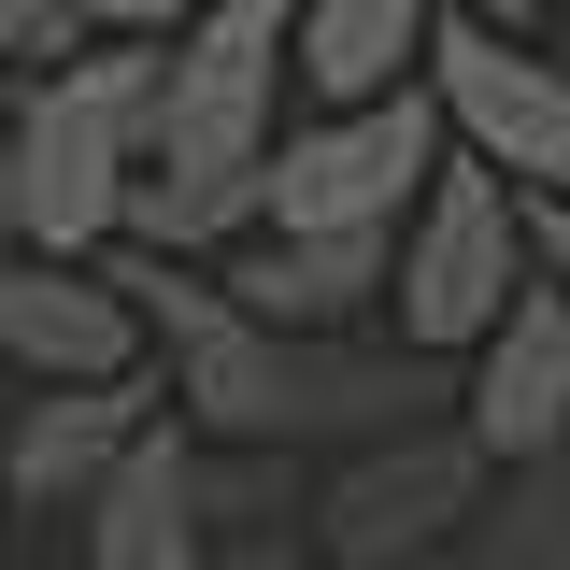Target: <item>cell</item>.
I'll return each mask as SVG.
<instances>
[{
  "label": "cell",
  "mask_w": 570,
  "mask_h": 570,
  "mask_svg": "<svg viewBox=\"0 0 570 570\" xmlns=\"http://www.w3.org/2000/svg\"><path fill=\"white\" fill-rule=\"evenodd\" d=\"M299 100V0H200V29H171L157 71V129H142V228L157 257H243L257 186L285 157Z\"/></svg>",
  "instance_id": "obj_1"
},
{
  "label": "cell",
  "mask_w": 570,
  "mask_h": 570,
  "mask_svg": "<svg viewBox=\"0 0 570 570\" xmlns=\"http://www.w3.org/2000/svg\"><path fill=\"white\" fill-rule=\"evenodd\" d=\"M157 71H171V43H86L14 86V243L29 257H115L142 228Z\"/></svg>",
  "instance_id": "obj_2"
},
{
  "label": "cell",
  "mask_w": 570,
  "mask_h": 570,
  "mask_svg": "<svg viewBox=\"0 0 570 570\" xmlns=\"http://www.w3.org/2000/svg\"><path fill=\"white\" fill-rule=\"evenodd\" d=\"M542 285V243H528V186L485 171V157H442V186L414 200L400 228V299H385V343L442 356V371H471L499 314Z\"/></svg>",
  "instance_id": "obj_3"
},
{
  "label": "cell",
  "mask_w": 570,
  "mask_h": 570,
  "mask_svg": "<svg viewBox=\"0 0 570 570\" xmlns=\"http://www.w3.org/2000/svg\"><path fill=\"white\" fill-rule=\"evenodd\" d=\"M485 485H499V456L456 414L400 428V442H371V456H328V485H314V557L328 570H456Z\"/></svg>",
  "instance_id": "obj_4"
},
{
  "label": "cell",
  "mask_w": 570,
  "mask_h": 570,
  "mask_svg": "<svg viewBox=\"0 0 570 570\" xmlns=\"http://www.w3.org/2000/svg\"><path fill=\"white\" fill-rule=\"evenodd\" d=\"M442 157H456V129H442L428 86H400V100H343V115H299L285 157H272V186H257V228H371V243H400L414 200L442 186Z\"/></svg>",
  "instance_id": "obj_5"
},
{
  "label": "cell",
  "mask_w": 570,
  "mask_h": 570,
  "mask_svg": "<svg viewBox=\"0 0 570 570\" xmlns=\"http://www.w3.org/2000/svg\"><path fill=\"white\" fill-rule=\"evenodd\" d=\"M428 100H442L456 157L513 171L528 200H570V58L513 43V29H485V14H456L442 58H428Z\"/></svg>",
  "instance_id": "obj_6"
},
{
  "label": "cell",
  "mask_w": 570,
  "mask_h": 570,
  "mask_svg": "<svg viewBox=\"0 0 570 570\" xmlns=\"http://www.w3.org/2000/svg\"><path fill=\"white\" fill-rule=\"evenodd\" d=\"M171 428V371H129V385H29L14 428H0V499L14 513H100V485L129 471L142 442Z\"/></svg>",
  "instance_id": "obj_7"
},
{
  "label": "cell",
  "mask_w": 570,
  "mask_h": 570,
  "mask_svg": "<svg viewBox=\"0 0 570 570\" xmlns=\"http://www.w3.org/2000/svg\"><path fill=\"white\" fill-rule=\"evenodd\" d=\"M0 371H29V385H129V371H157V328L115 285V257L0 243Z\"/></svg>",
  "instance_id": "obj_8"
},
{
  "label": "cell",
  "mask_w": 570,
  "mask_h": 570,
  "mask_svg": "<svg viewBox=\"0 0 570 570\" xmlns=\"http://www.w3.org/2000/svg\"><path fill=\"white\" fill-rule=\"evenodd\" d=\"M456 428L485 442L499 471L570 456V285H528L485 343H471V371H456Z\"/></svg>",
  "instance_id": "obj_9"
},
{
  "label": "cell",
  "mask_w": 570,
  "mask_h": 570,
  "mask_svg": "<svg viewBox=\"0 0 570 570\" xmlns=\"http://www.w3.org/2000/svg\"><path fill=\"white\" fill-rule=\"evenodd\" d=\"M214 272H228L243 314H272L299 343H343V328H371V314L400 299V243H371V228H257V243L214 257Z\"/></svg>",
  "instance_id": "obj_10"
},
{
  "label": "cell",
  "mask_w": 570,
  "mask_h": 570,
  "mask_svg": "<svg viewBox=\"0 0 570 570\" xmlns=\"http://www.w3.org/2000/svg\"><path fill=\"white\" fill-rule=\"evenodd\" d=\"M442 29H456V0H299V115L428 86Z\"/></svg>",
  "instance_id": "obj_11"
},
{
  "label": "cell",
  "mask_w": 570,
  "mask_h": 570,
  "mask_svg": "<svg viewBox=\"0 0 570 570\" xmlns=\"http://www.w3.org/2000/svg\"><path fill=\"white\" fill-rule=\"evenodd\" d=\"M456 570H570V456L499 471L485 513H471V542H456Z\"/></svg>",
  "instance_id": "obj_12"
},
{
  "label": "cell",
  "mask_w": 570,
  "mask_h": 570,
  "mask_svg": "<svg viewBox=\"0 0 570 570\" xmlns=\"http://www.w3.org/2000/svg\"><path fill=\"white\" fill-rule=\"evenodd\" d=\"M86 43H171V29H200V0H58Z\"/></svg>",
  "instance_id": "obj_13"
},
{
  "label": "cell",
  "mask_w": 570,
  "mask_h": 570,
  "mask_svg": "<svg viewBox=\"0 0 570 570\" xmlns=\"http://www.w3.org/2000/svg\"><path fill=\"white\" fill-rule=\"evenodd\" d=\"M58 58H86V29L58 0H0V71H58Z\"/></svg>",
  "instance_id": "obj_14"
},
{
  "label": "cell",
  "mask_w": 570,
  "mask_h": 570,
  "mask_svg": "<svg viewBox=\"0 0 570 570\" xmlns=\"http://www.w3.org/2000/svg\"><path fill=\"white\" fill-rule=\"evenodd\" d=\"M528 243H542V285H570V200H528Z\"/></svg>",
  "instance_id": "obj_15"
},
{
  "label": "cell",
  "mask_w": 570,
  "mask_h": 570,
  "mask_svg": "<svg viewBox=\"0 0 570 570\" xmlns=\"http://www.w3.org/2000/svg\"><path fill=\"white\" fill-rule=\"evenodd\" d=\"M456 14H485V29H513V43H528V29H542L557 0H456Z\"/></svg>",
  "instance_id": "obj_16"
},
{
  "label": "cell",
  "mask_w": 570,
  "mask_h": 570,
  "mask_svg": "<svg viewBox=\"0 0 570 570\" xmlns=\"http://www.w3.org/2000/svg\"><path fill=\"white\" fill-rule=\"evenodd\" d=\"M0 243H14V100H0Z\"/></svg>",
  "instance_id": "obj_17"
},
{
  "label": "cell",
  "mask_w": 570,
  "mask_h": 570,
  "mask_svg": "<svg viewBox=\"0 0 570 570\" xmlns=\"http://www.w3.org/2000/svg\"><path fill=\"white\" fill-rule=\"evenodd\" d=\"M0 428H14V400H0Z\"/></svg>",
  "instance_id": "obj_18"
},
{
  "label": "cell",
  "mask_w": 570,
  "mask_h": 570,
  "mask_svg": "<svg viewBox=\"0 0 570 570\" xmlns=\"http://www.w3.org/2000/svg\"><path fill=\"white\" fill-rule=\"evenodd\" d=\"M557 29H570V0H557Z\"/></svg>",
  "instance_id": "obj_19"
}]
</instances>
